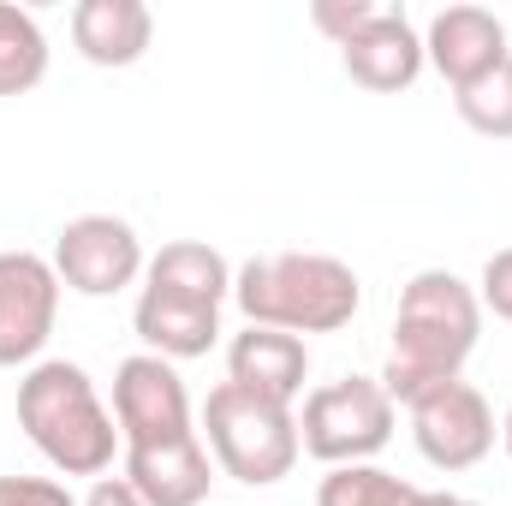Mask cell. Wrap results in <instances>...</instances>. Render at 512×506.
<instances>
[{"mask_svg": "<svg viewBox=\"0 0 512 506\" xmlns=\"http://www.w3.org/2000/svg\"><path fill=\"white\" fill-rule=\"evenodd\" d=\"M483 340V304L477 286L459 280L453 268H417L399 286V316H393V346L382 364V387L393 405H411L447 381H465V364Z\"/></svg>", "mask_w": 512, "mask_h": 506, "instance_id": "1", "label": "cell"}, {"mask_svg": "<svg viewBox=\"0 0 512 506\" xmlns=\"http://www.w3.org/2000/svg\"><path fill=\"white\" fill-rule=\"evenodd\" d=\"M18 429L30 435V447L60 471V477H108L114 453H126L114 405H102L96 381L84 364L66 358H42L18 381Z\"/></svg>", "mask_w": 512, "mask_h": 506, "instance_id": "2", "label": "cell"}, {"mask_svg": "<svg viewBox=\"0 0 512 506\" xmlns=\"http://www.w3.org/2000/svg\"><path fill=\"white\" fill-rule=\"evenodd\" d=\"M233 304L251 328L280 334H340L364 310V280L352 262L322 251H274L233 268Z\"/></svg>", "mask_w": 512, "mask_h": 506, "instance_id": "3", "label": "cell"}, {"mask_svg": "<svg viewBox=\"0 0 512 506\" xmlns=\"http://www.w3.org/2000/svg\"><path fill=\"white\" fill-rule=\"evenodd\" d=\"M209 459L221 477L245 483V489H274L298 471L304 459V441H298V411L292 405H274V399H256L245 387L221 381L209 399H203V423H197Z\"/></svg>", "mask_w": 512, "mask_h": 506, "instance_id": "4", "label": "cell"}, {"mask_svg": "<svg viewBox=\"0 0 512 506\" xmlns=\"http://www.w3.org/2000/svg\"><path fill=\"white\" fill-rule=\"evenodd\" d=\"M393 429H399V405L387 399V387L376 376L322 381L304 393V411H298V441L328 471L334 465H376Z\"/></svg>", "mask_w": 512, "mask_h": 506, "instance_id": "5", "label": "cell"}, {"mask_svg": "<svg viewBox=\"0 0 512 506\" xmlns=\"http://www.w3.org/2000/svg\"><path fill=\"white\" fill-rule=\"evenodd\" d=\"M54 274L66 292L78 298H114L143 280L149 256H143V239L137 227L120 221V215H72L60 233H54Z\"/></svg>", "mask_w": 512, "mask_h": 506, "instance_id": "6", "label": "cell"}, {"mask_svg": "<svg viewBox=\"0 0 512 506\" xmlns=\"http://www.w3.org/2000/svg\"><path fill=\"white\" fill-rule=\"evenodd\" d=\"M411 411V441L423 453V465L459 477V471H477L489 453H495V405L483 399V387L471 381H447L423 399L405 405Z\"/></svg>", "mask_w": 512, "mask_h": 506, "instance_id": "7", "label": "cell"}, {"mask_svg": "<svg viewBox=\"0 0 512 506\" xmlns=\"http://www.w3.org/2000/svg\"><path fill=\"white\" fill-rule=\"evenodd\" d=\"M60 274L36 251H0V370L42 364L60 322Z\"/></svg>", "mask_w": 512, "mask_h": 506, "instance_id": "8", "label": "cell"}, {"mask_svg": "<svg viewBox=\"0 0 512 506\" xmlns=\"http://www.w3.org/2000/svg\"><path fill=\"white\" fill-rule=\"evenodd\" d=\"M114 423H120L126 447L191 435L197 411H191V387L179 376V364H167L155 352H131L114 370Z\"/></svg>", "mask_w": 512, "mask_h": 506, "instance_id": "9", "label": "cell"}, {"mask_svg": "<svg viewBox=\"0 0 512 506\" xmlns=\"http://www.w3.org/2000/svg\"><path fill=\"white\" fill-rule=\"evenodd\" d=\"M423 60L453 90H465V84L489 78L501 60H512V30H507V18L489 12V6H441L423 24Z\"/></svg>", "mask_w": 512, "mask_h": 506, "instance_id": "10", "label": "cell"}, {"mask_svg": "<svg viewBox=\"0 0 512 506\" xmlns=\"http://www.w3.org/2000/svg\"><path fill=\"white\" fill-rule=\"evenodd\" d=\"M131 328H137L143 352H155V358H167V364L209 358V352L221 346V304L143 280V286H137V304H131Z\"/></svg>", "mask_w": 512, "mask_h": 506, "instance_id": "11", "label": "cell"}, {"mask_svg": "<svg viewBox=\"0 0 512 506\" xmlns=\"http://www.w3.org/2000/svg\"><path fill=\"white\" fill-rule=\"evenodd\" d=\"M340 66L358 90L370 96H399L423 78V30L399 12V6H382L352 42H340Z\"/></svg>", "mask_w": 512, "mask_h": 506, "instance_id": "12", "label": "cell"}, {"mask_svg": "<svg viewBox=\"0 0 512 506\" xmlns=\"http://www.w3.org/2000/svg\"><path fill=\"white\" fill-rule=\"evenodd\" d=\"M120 477L149 506H203L215 489V459L203 435H173V441H143L120 453Z\"/></svg>", "mask_w": 512, "mask_h": 506, "instance_id": "13", "label": "cell"}, {"mask_svg": "<svg viewBox=\"0 0 512 506\" xmlns=\"http://www.w3.org/2000/svg\"><path fill=\"white\" fill-rule=\"evenodd\" d=\"M227 381L245 387L256 399H274V405H298L304 381H310V346L298 334H280V328H239L227 340Z\"/></svg>", "mask_w": 512, "mask_h": 506, "instance_id": "14", "label": "cell"}, {"mask_svg": "<svg viewBox=\"0 0 512 506\" xmlns=\"http://www.w3.org/2000/svg\"><path fill=\"white\" fill-rule=\"evenodd\" d=\"M149 42H155V12L143 0H78L72 6V48L102 72L137 66Z\"/></svg>", "mask_w": 512, "mask_h": 506, "instance_id": "15", "label": "cell"}, {"mask_svg": "<svg viewBox=\"0 0 512 506\" xmlns=\"http://www.w3.org/2000/svg\"><path fill=\"white\" fill-rule=\"evenodd\" d=\"M149 286H173V292H191V298H209V304H227L233 298V262L203 245V239H173L149 256L143 268Z\"/></svg>", "mask_w": 512, "mask_h": 506, "instance_id": "16", "label": "cell"}, {"mask_svg": "<svg viewBox=\"0 0 512 506\" xmlns=\"http://www.w3.org/2000/svg\"><path fill=\"white\" fill-rule=\"evenodd\" d=\"M48 36L36 24V12L0 0V96H30L48 78Z\"/></svg>", "mask_w": 512, "mask_h": 506, "instance_id": "17", "label": "cell"}, {"mask_svg": "<svg viewBox=\"0 0 512 506\" xmlns=\"http://www.w3.org/2000/svg\"><path fill=\"white\" fill-rule=\"evenodd\" d=\"M316 506H417V483L382 465H334L316 483Z\"/></svg>", "mask_w": 512, "mask_h": 506, "instance_id": "18", "label": "cell"}, {"mask_svg": "<svg viewBox=\"0 0 512 506\" xmlns=\"http://www.w3.org/2000/svg\"><path fill=\"white\" fill-rule=\"evenodd\" d=\"M453 108H459V120L477 131V137H489V143H512V60H501L489 78L453 90Z\"/></svg>", "mask_w": 512, "mask_h": 506, "instance_id": "19", "label": "cell"}, {"mask_svg": "<svg viewBox=\"0 0 512 506\" xmlns=\"http://www.w3.org/2000/svg\"><path fill=\"white\" fill-rule=\"evenodd\" d=\"M376 12H382L376 0H316V6H310V24H316V30L340 48V42H352V36H358Z\"/></svg>", "mask_w": 512, "mask_h": 506, "instance_id": "20", "label": "cell"}, {"mask_svg": "<svg viewBox=\"0 0 512 506\" xmlns=\"http://www.w3.org/2000/svg\"><path fill=\"white\" fill-rule=\"evenodd\" d=\"M477 304H483V316H495V322H512V245L507 251H495L483 262V280H477Z\"/></svg>", "mask_w": 512, "mask_h": 506, "instance_id": "21", "label": "cell"}, {"mask_svg": "<svg viewBox=\"0 0 512 506\" xmlns=\"http://www.w3.org/2000/svg\"><path fill=\"white\" fill-rule=\"evenodd\" d=\"M0 506H78L60 477H0Z\"/></svg>", "mask_w": 512, "mask_h": 506, "instance_id": "22", "label": "cell"}, {"mask_svg": "<svg viewBox=\"0 0 512 506\" xmlns=\"http://www.w3.org/2000/svg\"><path fill=\"white\" fill-rule=\"evenodd\" d=\"M78 506H149L137 489H131L126 477H96L90 489H84V501Z\"/></svg>", "mask_w": 512, "mask_h": 506, "instance_id": "23", "label": "cell"}, {"mask_svg": "<svg viewBox=\"0 0 512 506\" xmlns=\"http://www.w3.org/2000/svg\"><path fill=\"white\" fill-rule=\"evenodd\" d=\"M417 506H483V501H465L453 489H417Z\"/></svg>", "mask_w": 512, "mask_h": 506, "instance_id": "24", "label": "cell"}, {"mask_svg": "<svg viewBox=\"0 0 512 506\" xmlns=\"http://www.w3.org/2000/svg\"><path fill=\"white\" fill-rule=\"evenodd\" d=\"M501 447H507V459H512V405H507V417H501Z\"/></svg>", "mask_w": 512, "mask_h": 506, "instance_id": "25", "label": "cell"}, {"mask_svg": "<svg viewBox=\"0 0 512 506\" xmlns=\"http://www.w3.org/2000/svg\"><path fill=\"white\" fill-rule=\"evenodd\" d=\"M507 30H512V24H507Z\"/></svg>", "mask_w": 512, "mask_h": 506, "instance_id": "26", "label": "cell"}]
</instances>
